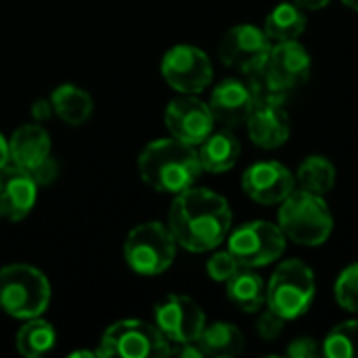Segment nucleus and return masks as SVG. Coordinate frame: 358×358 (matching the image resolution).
<instances>
[{
  "instance_id": "34",
  "label": "nucleus",
  "mask_w": 358,
  "mask_h": 358,
  "mask_svg": "<svg viewBox=\"0 0 358 358\" xmlns=\"http://www.w3.org/2000/svg\"><path fill=\"white\" fill-rule=\"evenodd\" d=\"M300 8H304V10H321V8H325L331 0H294Z\"/></svg>"
},
{
  "instance_id": "11",
  "label": "nucleus",
  "mask_w": 358,
  "mask_h": 358,
  "mask_svg": "<svg viewBox=\"0 0 358 358\" xmlns=\"http://www.w3.org/2000/svg\"><path fill=\"white\" fill-rule=\"evenodd\" d=\"M153 317L157 329L172 344L197 342L206 327V315L201 306L189 296L170 294L155 306Z\"/></svg>"
},
{
  "instance_id": "30",
  "label": "nucleus",
  "mask_w": 358,
  "mask_h": 358,
  "mask_svg": "<svg viewBox=\"0 0 358 358\" xmlns=\"http://www.w3.org/2000/svg\"><path fill=\"white\" fill-rule=\"evenodd\" d=\"M323 355V346L315 338H298L287 346L289 358H317Z\"/></svg>"
},
{
  "instance_id": "35",
  "label": "nucleus",
  "mask_w": 358,
  "mask_h": 358,
  "mask_svg": "<svg viewBox=\"0 0 358 358\" xmlns=\"http://www.w3.org/2000/svg\"><path fill=\"white\" fill-rule=\"evenodd\" d=\"M6 164H8V141L0 132V168H4Z\"/></svg>"
},
{
  "instance_id": "17",
  "label": "nucleus",
  "mask_w": 358,
  "mask_h": 358,
  "mask_svg": "<svg viewBox=\"0 0 358 358\" xmlns=\"http://www.w3.org/2000/svg\"><path fill=\"white\" fill-rule=\"evenodd\" d=\"M245 126L252 143L260 149H277L289 138V117L281 103L256 105Z\"/></svg>"
},
{
  "instance_id": "7",
  "label": "nucleus",
  "mask_w": 358,
  "mask_h": 358,
  "mask_svg": "<svg viewBox=\"0 0 358 358\" xmlns=\"http://www.w3.org/2000/svg\"><path fill=\"white\" fill-rule=\"evenodd\" d=\"M99 357L124 358H164L172 348L166 336L141 319H126L109 325L99 342Z\"/></svg>"
},
{
  "instance_id": "3",
  "label": "nucleus",
  "mask_w": 358,
  "mask_h": 358,
  "mask_svg": "<svg viewBox=\"0 0 358 358\" xmlns=\"http://www.w3.org/2000/svg\"><path fill=\"white\" fill-rule=\"evenodd\" d=\"M279 229L283 231L287 241L317 248L331 237L334 214L323 195L296 189L287 199L281 201Z\"/></svg>"
},
{
  "instance_id": "27",
  "label": "nucleus",
  "mask_w": 358,
  "mask_h": 358,
  "mask_svg": "<svg viewBox=\"0 0 358 358\" xmlns=\"http://www.w3.org/2000/svg\"><path fill=\"white\" fill-rule=\"evenodd\" d=\"M336 300L344 310L358 313V262L340 273L336 281Z\"/></svg>"
},
{
  "instance_id": "37",
  "label": "nucleus",
  "mask_w": 358,
  "mask_h": 358,
  "mask_svg": "<svg viewBox=\"0 0 358 358\" xmlns=\"http://www.w3.org/2000/svg\"><path fill=\"white\" fill-rule=\"evenodd\" d=\"M348 8H352V10H357L358 13V0H342Z\"/></svg>"
},
{
  "instance_id": "23",
  "label": "nucleus",
  "mask_w": 358,
  "mask_h": 358,
  "mask_svg": "<svg viewBox=\"0 0 358 358\" xmlns=\"http://www.w3.org/2000/svg\"><path fill=\"white\" fill-rule=\"evenodd\" d=\"M197 344L201 346L206 357H216V358H227V357H237L243 352L245 348V338L239 331V327H235L233 323H212L206 325Z\"/></svg>"
},
{
  "instance_id": "14",
  "label": "nucleus",
  "mask_w": 358,
  "mask_h": 358,
  "mask_svg": "<svg viewBox=\"0 0 358 358\" xmlns=\"http://www.w3.org/2000/svg\"><path fill=\"white\" fill-rule=\"evenodd\" d=\"M262 69L273 84L289 92L302 86L310 78L313 59H310V52L298 40L279 42V44H273L268 61Z\"/></svg>"
},
{
  "instance_id": "18",
  "label": "nucleus",
  "mask_w": 358,
  "mask_h": 358,
  "mask_svg": "<svg viewBox=\"0 0 358 358\" xmlns=\"http://www.w3.org/2000/svg\"><path fill=\"white\" fill-rule=\"evenodd\" d=\"M50 134L38 124H25L8 138V164L31 172L38 164L50 157Z\"/></svg>"
},
{
  "instance_id": "4",
  "label": "nucleus",
  "mask_w": 358,
  "mask_h": 358,
  "mask_svg": "<svg viewBox=\"0 0 358 358\" xmlns=\"http://www.w3.org/2000/svg\"><path fill=\"white\" fill-rule=\"evenodd\" d=\"M50 304V283L29 264L0 268V310L13 319H36Z\"/></svg>"
},
{
  "instance_id": "22",
  "label": "nucleus",
  "mask_w": 358,
  "mask_h": 358,
  "mask_svg": "<svg viewBox=\"0 0 358 358\" xmlns=\"http://www.w3.org/2000/svg\"><path fill=\"white\" fill-rule=\"evenodd\" d=\"M304 29H306V15L304 8H300L296 2L277 4L264 21V31L273 40V44L294 42L304 34Z\"/></svg>"
},
{
  "instance_id": "10",
  "label": "nucleus",
  "mask_w": 358,
  "mask_h": 358,
  "mask_svg": "<svg viewBox=\"0 0 358 358\" xmlns=\"http://www.w3.org/2000/svg\"><path fill=\"white\" fill-rule=\"evenodd\" d=\"M162 76L180 94H199L214 78L210 57L191 44L170 48L162 59Z\"/></svg>"
},
{
  "instance_id": "8",
  "label": "nucleus",
  "mask_w": 358,
  "mask_h": 358,
  "mask_svg": "<svg viewBox=\"0 0 358 358\" xmlns=\"http://www.w3.org/2000/svg\"><path fill=\"white\" fill-rule=\"evenodd\" d=\"M287 239L279 224L266 220L245 222L229 235V252L243 268H262L277 262L285 252Z\"/></svg>"
},
{
  "instance_id": "6",
  "label": "nucleus",
  "mask_w": 358,
  "mask_h": 358,
  "mask_svg": "<svg viewBox=\"0 0 358 358\" xmlns=\"http://www.w3.org/2000/svg\"><path fill=\"white\" fill-rule=\"evenodd\" d=\"M124 258L136 275H162L176 258V239L166 224L155 220L143 222L128 233L124 241Z\"/></svg>"
},
{
  "instance_id": "20",
  "label": "nucleus",
  "mask_w": 358,
  "mask_h": 358,
  "mask_svg": "<svg viewBox=\"0 0 358 358\" xmlns=\"http://www.w3.org/2000/svg\"><path fill=\"white\" fill-rule=\"evenodd\" d=\"M50 105L59 120L69 126H82L92 115V96L76 84L57 86L50 94Z\"/></svg>"
},
{
  "instance_id": "29",
  "label": "nucleus",
  "mask_w": 358,
  "mask_h": 358,
  "mask_svg": "<svg viewBox=\"0 0 358 358\" xmlns=\"http://www.w3.org/2000/svg\"><path fill=\"white\" fill-rule=\"evenodd\" d=\"M283 327H285V319H281L277 313H273L271 308L264 310L260 317H258V323H256V331L262 340L266 342H273L277 340L281 334H283Z\"/></svg>"
},
{
  "instance_id": "28",
  "label": "nucleus",
  "mask_w": 358,
  "mask_h": 358,
  "mask_svg": "<svg viewBox=\"0 0 358 358\" xmlns=\"http://www.w3.org/2000/svg\"><path fill=\"white\" fill-rule=\"evenodd\" d=\"M239 268H241V264L237 262V258L229 250L212 254L208 264H206V271H208L210 279L218 281V283H227Z\"/></svg>"
},
{
  "instance_id": "13",
  "label": "nucleus",
  "mask_w": 358,
  "mask_h": 358,
  "mask_svg": "<svg viewBox=\"0 0 358 358\" xmlns=\"http://www.w3.org/2000/svg\"><path fill=\"white\" fill-rule=\"evenodd\" d=\"M241 187L250 199L264 206H275L296 191V178L279 162H258L243 172Z\"/></svg>"
},
{
  "instance_id": "36",
  "label": "nucleus",
  "mask_w": 358,
  "mask_h": 358,
  "mask_svg": "<svg viewBox=\"0 0 358 358\" xmlns=\"http://www.w3.org/2000/svg\"><path fill=\"white\" fill-rule=\"evenodd\" d=\"M71 357H99V352H88V350H78V352H71Z\"/></svg>"
},
{
  "instance_id": "32",
  "label": "nucleus",
  "mask_w": 358,
  "mask_h": 358,
  "mask_svg": "<svg viewBox=\"0 0 358 358\" xmlns=\"http://www.w3.org/2000/svg\"><path fill=\"white\" fill-rule=\"evenodd\" d=\"M170 355L182 358H203V350L197 342H187V344H176V350H172Z\"/></svg>"
},
{
  "instance_id": "24",
  "label": "nucleus",
  "mask_w": 358,
  "mask_h": 358,
  "mask_svg": "<svg viewBox=\"0 0 358 358\" xmlns=\"http://www.w3.org/2000/svg\"><path fill=\"white\" fill-rule=\"evenodd\" d=\"M55 342H57L55 327L40 317L27 319L25 325H21L15 336L17 352L25 358L44 357L46 352H50L55 348Z\"/></svg>"
},
{
  "instance_id": "16",
  "label": "nucleus",
  "mask_w": 358,
  "mask_h": 358,
  "mask_svg": "<svg viewBox=\"0 0 358 358\" xmlns=\"http://www.w3.org/2000/svg\"><path fill=\"white\" fill-rule=\"evenodd\" d=\"M210 109L216 122L224 124L227 128H237L248 122L256 107V96L248 80L229 78L222 80L210 96Z\"/></svg>"
},
{
  "instance_id": "1",
  "label": "nucleus",
  "mask_w": 358,
  "mask_h": 358,
  "mask_svg": "<svg viewBox=\"0 0 358 358\" xmlns=\"http://www.w3.org/2000/svg\"><path fill=\"white\" fill-rule=\"evenodd\" d=\"M233 212L229 201L210 191L191 187L178 193L168 214V229L176 245L203 254L216 250L231 233Z\"/></svg>"
},
{
  "instance_id": "33",
  "label": "nucleus",
  "mask_w": 358,
  "mask_h": 358,
  "mask_svg": "<svg viewBox=\"0 0 358 358\" xmlns=\"http://www.w3.org/2000/svg\"><path fill=\"white\" fill-rule=\"evenodd\" d=\"M50 113H52L50 99H48V101L40 99V101H36V103L31 105V115H34L36 122H46V120L50 117Z\"/></svg>"
},
{
  "instance_id": "12",
  "label": "nucleus",
  "mask_w": 358,
  "mask_h": 358,
  "mask_svg": "<svg viewBox=\"0 0 358 358\" xmlns=\"http://www.w3.org/2000/svg\"><path fill=\"white\" fill-rule=\"evenodd\" d=\"M166 128L168 132L187 143L197 147L214 132V115L208 103L197 99L195 94H182L180 99H174L166 107Z\"/></svg>"
},
{
  "instance_id": "25",
  "label": "nucleus",
  "mask_w": 358,
  "mask_h": 358,
  "mask_svg": "<svg viewBox=\"0 0 358 358\" xmlns=\"http://www.w3.org/2000/svg\"><path fill=\"white\" fill-rule=\"evenodd\" d=\"M296 185L302 191L325 195L336 185V166L323 155H308L298 168Z\"/></svg>"
},
{
  "instance_id": "26",
  "label": "nucleus",
  "mask_w": 358,
  "mask_h": 358,
  "mask_svg": "<svg viewBox=\"0 0 358 358\" xmlns=\"http://www.w3.org/2000/svg\"><path fill=\"white\" fill-rule=\"evenodd\" d=\"M323 355L331 358H358V321L336 325L323 342Z\"/></svg>"
},
{
  "instance_id": "5",
  "label": "nucleus",
  "mask_w": 358,
  "mask_h": 358,
  "mask_svg": "<svg viewBox=\"0 0 358 358\" xmlns=\"http://www.w3.org/2000/svg\"><path fill=\"white\" fill-rule=\"evenodd\" d=\"M317 292L313 268L302 260H285L273 273L266 285V306L285 321L308 313Z\"/></svg>"
},
{
  "instance_id": "19",
  "label": "nucleus",
  "mask_w": 358,
  "mask_h": 358,
  "mask_svg": "<svg viewBox=\"0 0 358 358\" xmlns=\"http://www.w3.org/2000/svg\"><path fill=\"white\" fill-rule=\"evenodd\" d=\"M197 155L201 170L220 174L231 170L241 155V143L239 138L231 132V128L212 132L203 143L197 145Z\"/></svg>"
},
{
  "instance_id": "9",
  "label": "nucleus",
  "mask_w": 358,
  "mask_h": 358,
  "mask_svg": "<svg viewBox=\"0 0 358 358\" xmlns=\"http://www.w3.org/2000/svg\"><path fill=\"white\" fill-rule=\"evenodd\" d=\"M271 48L273 40L264 29L252 23H239L222 36L218 44V57L227 67L250 76L266 65Z\"/></svg>"
},
{
  "instance_id": "21",
  "label": "nucleus",
  "mask_w": 358,
  "mask_h": 358,
  "mask_svg": "<svg viewBox=\"0 0 358 358\" xmlns=\"http://www.w3.org/2000/svg\"><path fill=\"white\" fill-rule=\"evenodd\" d=\"M227 296L243 313H258L266 304V285L254 268H239L227 281Z\"/></svg>"
},
{
  "instance_id": "2",
  "label": "nucleus",
  "mask_w": 358,
  "mask_h": 358,
  "mask_svg": "<svg viewBox=\"0 0 358 358\" xmlns=\"http://www.w3.org/2000/svg\"><path fill=\"white\" fill-rule=\"evenodd\" d=\"M138 172L157 193L178 195L191 189L201 174L197 147L174 136L153 141L138 155Z\"/></svg>"
},
{
  "instance_id": "15",
  "label": "nucleus",
  "mask_w": 358,
  "mask_h": 358,
  "mask_svg": "<svg viewBox=\"0 0 358 358\" xmlns=\"http://www.w3.org/2000/svg\"><path fill=\"white\" fill-rule=\"evenodd\" d=\"M38 182L34 176L15 166L6 164L0 168V218L8 222L23 220L36 206Z\"/></svg>"
},
{
  "instance_id": "31",
  "label": "nucleus",
  "mask_w": 358,
  "mask_h": 358,
  "mask_svg": "<svg viewBox=\"0 0 358 358\" xmlns=\"http://www.w3.org/2000/svg\"><path fill=\"white\" fill-rule=\"evenodd\" d=\"M29 174H31L34 180L38 182V187L50 185V182L57 178V174H59V166H57V162H55L52 157H46V159H44L42 164H38Z\"/></svg>"
}]
</instances>
